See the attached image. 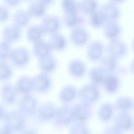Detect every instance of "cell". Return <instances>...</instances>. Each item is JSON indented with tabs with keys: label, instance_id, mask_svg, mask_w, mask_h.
I'll list each match as a JSON object with an SVG mask.
<instances>
[{
	"label": "cell",
	"instance_id": "cell-1",
	"mask_svg": "<svg viewBox=\"0 0 134 134\" xmlns=\"http://www.w3.org/2000/svg\"><path fill=\"white\" fill-rule=\"evenodd\" d=\"M3 121L12 133L22 131L25 125L24 114L19 110L7 111Z\"/></svg>",
	"mask_w": 134,
	"mask_h": 134
},
{
	"label": "cell",
	"instance_id": "cell-2",
	"mask_svg": "<svg viewBox=\"0 0 134 134\" xmlns=\"http://www.w3.org/2000/svg\"><path fill=\"white\" fill-rule=\"evenodd\" d=\"M30 54L28 49L23 46H19L12 49L8 61L15 68L23 69L29 64Z\"/></svg>",
	"mask_w": 134,
	"mask_h": 134
},
{
	"label": "cell",
	"instance_id": "cell-3",
	"mask_svg": "<svg viewBox=\"0 0 134 134\" xmlns=\"http://www.w3.org/2000/svg\"><path fill=\"white\" fill-rule=\"evenodd\" d=\"M108 55L119 60L127 55L128 51L127 44L119 38L109 41L105 46Z\"/></svg>",
	"mask_w": 134,
	"mask_h": 134
},
{
	"label": "cell",
	"instance_id": "cell-4",
	"mask_svg": "<svg viewBox=\"0 0 134 134\" xmlns=\"http://www.w3.org/2000/svg\"><path fill=\"white\" fill-rule=\"evenodd\" d=\"M91 36L90 32L82 26L72 29L69 36L70 42L74 46L79 48L85 47L89 43Z\"/></svg>",
	"mask_w": 134,
	"mask_h": 134
},
{
	"label": "cell",
	"instance_id": "cell-5",
	"mask_svg": "<svg viewBox=\"0 0 134 134\" xmlns=\"http://www.w3.org/2000/svg\"><path fill=\"white\" fill-rule=\"evenodd\" d=\"M105 51V46L104 43L100 40H94L89 43L87 47L86 58L90 62H97L104 57Z\"/></svg>",
	"mask_w": 134,
	"mask_h": 134
},
{
	"label": "cell",
	"instance_id": "cell-6",
	"mask_svg": "<svg viewBox=\"0 0 134 134\" xmlns=\"http://www.w3.org/2000/svg\"><path fill=\"white\" fill-rule=\"evenodd\" d=\"M18 94L14 85L9 82L3 83L0 87V98L4 104L12 106L16 103Z\"/></svg>",
	"mask_w": 134,
	"mask_h": 134
},
{
	"label": "cell",
	"instance_id": "cell-7",
	"mask_svg": "<svg viewBox=\"0 0 134 134\" xmlns=\"http://www.w3.org/2000/svg\"><path fill=\"white\" fill-rule=\"evenodd\" d=\"M22 29L12 23L6 25L1 31L2 38L12 44L16 43L21 38Z\"/></svg>",
	"mask_w": 134,
	"mask_h": 134
},
{
	"label": "cell",
	"instance_id": "cell-8",
	"mask_svg": "<svg viewBox=\"0 0 134 134\" xmlns=\"http://www.w3.org/2000/svg\"><path fill=\"white\" fill-rule=\"evenodd\" d=\"M103 28V35L109 41L119 38L122 32L121 26L116 21L107 22Z\"/></svg>",
	"mask_w": 134,
	"mask_h": 134
},
{
	"label": "cell",
	"instance_id": "cell-9",
	"mask_svg": "<svg viewBox=\"0 0 134 134\" xmlns=\"http://www.w3.org/2000/svg\"><path fill=\"white\" fill-rule=\"evenodd\" d=\"M67 69L72 76L79 78L84 76L87 70L86 64L82 60L77 58L71 60L68 63Z\"/></svg>",
	"mask_w": 134,
	"mask_h": 134
},
{
	"label": "cell",
	"instance_id": "cell-10",
	"mask_svg": "<svg viewBox=\"0 0 134 134\" xmlns=\"http://www.w3.org/2000/svg\"><path fill=\"white\" fill-rule=\"evenodd\" d=\"M48 42L52 51L62 52L65 51L67 47L66 38L59 32L50 35Z\"/></svg>",
	"mask_w": 134,
	"mask_h": 134
},
{
	"label": "cell",
	"instance_id": "cell-11",
	"mask_svg": "<svg viewBox=\"0 0 134 134\" xmlns=\"http://www.w3.org/2000/svg\"><path fill=\"white\" fill-rule=\"evenodd\" d=\"M38 60V68L42 72L48 74L54 72L57 68V60L51 54Z\"/></svg>",
	"mask_w": 134,
	"mask_h": 134
},
{
	"label": "cell",
	"instance_id": "cell-12",
	"mask_svg": "<svg viewBox=\"0 0 134 134\" xmlns=\"http://www.w3.org/2000/svg\"><path fill=\"white\" fill-rule=\"evenodd\" d=\"M52 51L48 41L43 39L33 44L32 53L38 60L51 54Z\"/></svg>",
	"mask_w": 134,
	"mask_h": 134
},
{
	"label": "cell",
	"instance_id": "cell-13",
	"mask_svg": "<svg viewBox=\"0 0 134 134\" xmlns=\"http://www.w3.org/2000/svg\"><path fill=\"white\" fill-rule=\"evenodd\" d=\"M99 62V66L106 75L114 74L119 69L118 60L108 55L104 57Z\"/></svg>",
	"mask_w": 134,
	"mask_h": 134
},
{
	"label": "cell",
	"instance_id": "cell-14",
	"mask_svg": "<svg viewBox=\"0 0 134 134\" xmlns=\"http://www.w3.org/2000/svg\"><path fill=\"white\" fill-rule=\"evenodd\" d=\"M101 10L103 13L107 22L116 21L120 14L119 8L114 3H106L103 5Z\"/></svg>",
	"mask_w": 134,
	"mask_h": 134
},
{
	"label": "cell",
	"instance_id": "cell-15",
	"mask_svg": "<svg viewBox=\"0 0 134 134\" xmlns=\"http://www.w3.org/2000/svg\"><path fill=\"white\" fill-rule=\"evenodd\" d=\"M14 85L18 94L24 96L27 95L32 88L31 78L26 75L19 77Z\"/></svg>",
	"mask_w": 134,
	"mask_h": 134
},
{
	"label": "cell",
	"instance_id": "cell-16",
	"mask_svg": "<svg viewBox=\"0 0 134 134\" xmlns=\"http://www.w3.org/2000/svg\"><path fill=\"white\" fill-rule=\"evenodd\" d=\"M32 88L40 90H44L49 86L50 78L48 74L41 72L34 75L31 78Z\"/></svg>",
	"mask_w": 134,
	"mask_h": 134
},
{
	"label": "cell",
	"instance_id": "cell-17",
	"mask_svg": "<svg viewBox=\"0 0 134 134\" xmlns=\"http://www.w3.org/2000/svg\"><path fill=\"white\" fill-rule=\"evenodd\" d=\"M88 22L93 28L98 29L103 28L107 21L103 13L100 10H96L90 14Z\"/></svg>",
	"mask_w": 134,
	"mask_h": 134
},
{
	"label": "cell",
	"instance_id": "cell-18",
	"mask_svg": "<svg viewBox=\"0 0 134 134\" xmlns=\"http://www.w3.org/2000/svg\"><path fill=\"white\" fill-rule=\"evenodd\" d=\"M35 106L33 99L27 95L24 96L18 102L19 110L24 114H30Z\"/></svg>",
	"mask_w": 134,
	"mask_h": 134
},
{
	"label": "cell",
	"instance_id": "cell-19",
	"mask_svg": "<svg viewBox=\"0 0 134 134\" xmlns=\"http://www.w3.org/2000/svg\"><path fill=\"white\" fill-rule=\"evenodd\" d=\"M44 34L41 27L32 26L27 29L26 33L27 41L33 44L43 39Z\"/></svg>",
	"mask_w": 134,
	"mask_h": 134
},
{
	"label": "cell",
	"instance_id": "cell-20",
	"mask_svg": "<svg viewBox=\"0 0 134 134\" xmlns=\"http://www.w3.org/2000/svg\"><path fill=\"white\" fill-rule=\"evenodd\" d=\"M12 23L21 29L28 24L29 19L27 14L21 10L15 11L12 16Z\"/></svg>",
	"mask_w": 134,
	"mask_h": 134
},
{
	"label": "cell",
	"instance_id": "cell-21",
	"mask_svg": "<svg viewBox=\"0 0 134 134\" xmlns=\"http://www.w3.org/2000/svg\"><path fill=\"white\" fill-rule=\"evenodd\" d=\"M14 73L12 66L8 62H0V82H9L12 77Z\"/></svg>",
	"mask_w": 134,
	"mask_h": 134
},
{
	"label": "cell",
	"instance_id": "cell-22",
	"mask_svg": "<svg viewBox=\"0 0 134 134\" xmlns=\"http://www.w3.org/2000/svg\"><path fill=\"white\" fill-rule=\"evenodd\" d=\"M12 44L2 38L0 40V62H8L12 49Z\"/></svg>",
	"mask_w": 134,
	"mask_h": 134
},
{
	"label": "cell",
	"instance_id": "cell-23",
	"mask_svg": "<svg viewBox=\"0 0 134 134\" xmlns=\"http://www.w3.org/2000/svg\"><path fill=\"white\" fill-rule=\"evenodd\" d=\"M106 75L99 66L92 67L88 72L89 78L95 83H99L103 82Z\"/></svg>",
	"mask_w": 134,
	"mask_h": 134
},
{
	"label": "cell",
	"instance_id": "cell-24",
	"mask_svg": "<svg viewBox=\"0 0 134 134\" xmlns=\"http://www.w3.org/2000/svg\"><path fill=\"white\" fill-rule=\"evenodd\" d=\"M58 22L55 20H50L44 22L41 27L45 35L52 34L58 32L59 29Z\"/></svg>",
	"mask_w": 134,
	"mask_h": 134
},
{
	"label": "cell",
	"instance_id": "cell-25",
	"mask_svg": "<svg viewBox=\"0 0 134 134\" xmlns=\"http://www.w3.org/2000/svg\"><path fill=\"white\" fill-rule=\"evenodd\" d=\"M97 7L96 0H82L80 4L81 11L85 14H91L96 10Z\"/></svg>",
	"mask_w": 134,
	"mask_h": 134
},
{
	"label": "cell",
	"instance_id": "cell-26",
	"mask_svg": "<svg viewBox=\"0 0 134 134\" xmlns=\"http://www.w3.org/2000/svg\"><path fill=\"white\" fill-rule=\"evenodd\" d=\"M118 81L117 77L112 74L106 75L103 82L108 90L112 91L116 88Z\"/></svg>",
	"mask_w": 134,
	"mask_h": 134
},
{
	"label": "cell",
	"instance_id": "cell-27",
	"mask_svg": "<svg viewBox=\"0 0 134 134\" xmlns=\"http://www.w3.org/2000/svg\"><path fill=\"white\" fill-rule=\"evenodd\" d=\"M82 94L84 97L90 101L95 100L97 97L98 94L96 88L92 85L88 86L84 88Z\"/></svg>",
	"mask_w": 134,
	"mask_h": 134
},
{
	"label": "cell",
	"instance_id": "cell-28",
	"mask_svg": "<svg viewBox=\"0 0 134 134\" xmlns=\"http://www.w3.org/2000/svg\"><path fill=\"white\" fill-rule=\"evenodd\" d=\"M117 127L118 130L125 129L130 127L131 124V120L129 116L126 114H124L120 115L117 120Z\"/></svg>",
	"mask_w": 134,
	"mask_h": 134
},
{
	"label": "cell",
	"instance_id": "cell-29",
	"mask_svg": "<svg viewBox=\"0 0 134 134\" xmlns=\"http://www.w3.org/2000/svg\"><path fill=\"white\" fill-rule=\"evenodd\" d=\"M57 115L59 119L64 123L69 122L72 118V111L65 108L59 109L57 113Z\"/></svg>",
	"mask_w": 134,
	"mask_h": 134
},
{
	"label": "cell",
	"instance_id": "cell-30",
	"mask_svg": "<svg viewBox=\"0 0 134 134\" xmlns=\"http://www.w3.org/2000/svg\"><path fill=\"white\" fill-rule=\"evenodd\" d=\"M9 8L4 4H0V24H4L9 19L10 15Z\"/></svg>",
	"mask_w": 134,
	"mask_h": 134
},
{
	"label": "cell",
	"instance_id": "cell-31",
	"mask_svg": "<svg viewBox=\"0 0 134 134\" xmlns=\"http://www.w3.org/2000/svg\"><path fill=\"white\" fill-rule=\"evenodd\" d=\"M73 118L79 120L85 119L86 116V113L83 108L81 106L76 107L72 111Z\"/></svg>",
	"mask_w": 134,
	"mask_h": 134
},
{
	"label": "cell",
	"instance_id": "cell-32",
	"mask_svg": "<svg viewBox=\"0 0 134 134\" xmlns=\"http://www.w3.org/2000/svg\"><path fill=\"white\" fill-rule=\"evenodd\" d=\"M99 115L100 117L103 120H107L110 117L111 110L110 107L108 104L103 105L99 109Z\"/></svg>",
	"mask_w": 134,
	"mask_h": 134
},
{
	"label": "cell",
	"instance_id": "cell-33",
	"mask_svg": "<svg viewBox=\"0 0 134 134\" xmlns=\"http://www.w3.org/2000/svg\"><path fill=\"white\" fill-rule=\"evenodd\" d=\"M40 113L41 116L44 119L51 118L53 114V111L51 107L48 104L43 105L40 109Z\"/></svg>",
	"mask_w": 134,
	"mask_h": 134
},
{
	"label": "cell",
	"instance_id": "cell-34",
	"mask_svg": "<svg viewBox=\"0 0 134 134\" xmlns=\"http://www.w3.org/2000/svg\"><path fill=\"white\" fill-rule=\"evenodd\" d=\"M75 95L74 90L69 87L65 88L62 91V97L65 100L69 101L72 100L74 98Z\"/></svg>",
	"mask_w": 134,
	"mask_h": 134
},
{
	"label": "cell",
	"instance_id": "cell-35",
	"mask_svg": "<svg viewBox=\"0 0 134 134\" xmlns=\"http://www.w3.org/2000/svg\"><path fill=\"white\" fill-rule=\"evenodd\" d=\"M117 105L121 109H126L129 108L131 105V102L129 99L125 97H122L118 101Z\"/></svg>",
	"mask_w": 134,
	"mask_h": 134
},
{
	"label": "cell",
	"instance_id": "cell-36",
	"mask_svg": "<svg viewBox=\"0 0 134 134\" xmlns=\"http://www.w3.org/2000/svg\"><path fill=\"white\" fill-rule=\"evenodd\" d=\"M22 0H2L3 4L9 8H14L18 7Z\"/></svg>",
	"mask_w": 134,
	"mask_h": 134
},
{
	"label": "cell",
	"instance_id": "cell-37",
	"mask_svg": "<svg viewBox=\"0 0 134 134\" xmlns=\"http://www.w3.org/2000/svg\"><path fill=\"white\" fill-rule=\"evenodd\" d=\"M65 6L70 13H75L76 5L74 2L71 0H67L65 2Z\"/></svg>",
	"mask_w": 134,
	"mask_h": 134
},
{
	"label": "cell",
	"instance_id": "cell-38",
	"mask_svg": "<svg viewBox=\"0 0 134 134\" xmlns=\"http://www.w3.org/2000/svg\"><path fill=\"white\" fill-rule=\"evenodd\" d=\"M4 105L0 103V121H3L7 111Z\"/></svg>",
	"mask_w": 134,
	"mask_h": 134
},
{
	"label": "cell",
	"instance_id": "cell-39",
	"mask_svg": "<svg viewBox=\"0 0 134 134\" xmlns=\"http://www.w3.org/2000/svg\"><path fill=\"white\" fill-rule=\"evenodd\" d=\"M12 133L4 125L0 126V134Z\"/></svg>",
	"mask_w": 134,
	"mask_h": 134
},
{
	"label": "cell",
	"instance_id": "cell-40",
	"mask_svg": "<svg viewBox=\"0 0 134 134\" xmlns=\"http://www.w3.org/2000/svg\"><path fill=\"white\" fill-rule=\"evenodd\" d=\"M35 11L36 14L38 15L41 14L43 12L42 9L40 8H37Z\"/></svg>",
	"mask_w": 134,
	"mask_h": 134
},
{
	"label": "cell",
	"instance_id": "cell-41",
	"mask_svg": "<svg viewBox=\"0 0 134 134\" xmlns=\"http://www.w3.org/2000/svg\"><path fill=\"white\" fill-rule=\"evenodd\" d=\"M110 1L112 2H111L114 3H120L124 1L125 0H110Z\"/></svg>",
	"mask_w": 134,
	"mask_h": 134
}]
</instances>
